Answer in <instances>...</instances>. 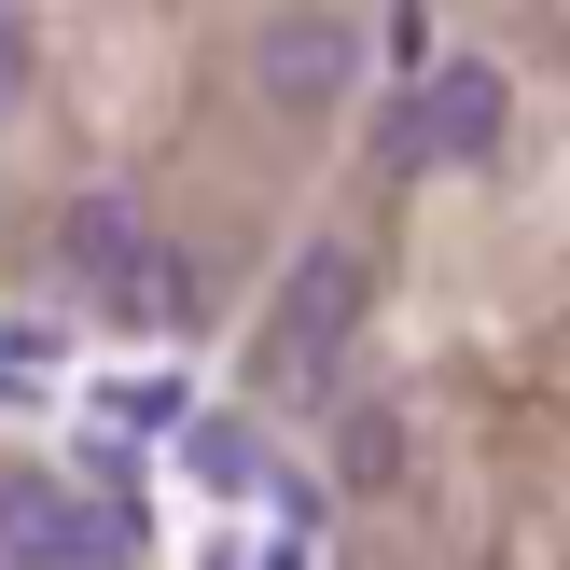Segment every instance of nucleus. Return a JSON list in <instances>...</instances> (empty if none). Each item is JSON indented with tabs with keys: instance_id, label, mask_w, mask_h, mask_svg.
<instances>
[{
	"instance_id": "nucleus-1",
	"label": "nucleus",
	"mask_w": 570,
	"mask_h": 570,
	"mask_svg": "<svg viewBox=\"0 0 570 570\" xmlns=\"http://www.w3.org/2000/svg\"><path fill=\"white\" fill-rule=\"evenodd\" d=\"M501 111H515V83L488 70V56H432L404 98V126H390V154L417 167V181H445V167H488L501 154Z\"/></svg>"
},
{
	"instance_id": "nucleus-2",
	"label": "nucleus",
	"mask_w": 570,
	"mask_h": 570,
	"mask_svg": "<svg viewBox=\"0 0 570 570\" xmlns=\"http://www.w3.org/2000/svg\"><path fill=\"white\" fill-rule=\"evenodd\" d=\"M0 570H126V515L42 473H0Z\"/></svg>"
},
{
	"instance_id": "nucleus-3",
	"label": "nucleus",
	"mask_w": 570,
	"mask_h": 570,
	"mask_svg": "<svg viewBox=\"0 0 570 570\" xmlns=\"http://www.w3.org/2000/svg\"><path fill=\"white\" fill-rule=\"evenodd\" d=\"M362 42H376L362 14H265L250 28V83H265L278 111H334L348 70H362Z\"/></svg>"
},
{
	"instance_id": "nucleus-4",
	"label": "nucleus",
	"mask_w": 570,
	"mask_h": 570,
	"mask_svg": "<svg viewBox=\"0 0 570 570\" xmlns=\"http://www.w3.org/2000/svg\"><path fill=\"white\" fill-rule=\"evenodd\" d=\"M362 334V250L321 237L293 265V293H278V362H306V376H334V348Z\"/></svg>"
},
{
	"instance_id": "nucleus-5",
	"label": "nucleus",
	"mask_w": 570,
	"mask_h": 570,
	"mask_svg": "<svg viewBox=\"0 0 570 570\" xmlns=\"http://www.w3.org/2000/svg\"><path fill=\"white\" fill-rule=\"evenodd\" d=\"M56 250H70V278H83V293H126V278L139 265H154V237H139V195H83V209L70 223H56Z\"/></svg>"
},
{
	"instance_id": "nucleus-6",
	"label": "nucleus",
	"mask_w": 570,
	"mask_h": 570,
	"mask_svg": "<svg viewBox=\"0 0 570 570\" xmlns=\"http://www.w3.org/2000/svg\"><path fill=\"white\" fill-rule=\"evenodd\" d=\"M334 473H348V488H404V417L348 404V417H334Z\"/></svg>"
},
{
	"instance_id": "nucleus-7",
	"label": "nucleus",
	"mask_w": 570,
	"mask_h": 570,
	"mask_svg": "<svg viewBox=\"0 0 570 570\" xmlns=\"http://www.w3.org/2000/svg\"><path fill=\"white\" fill-rule=\"evenodd\" d=\"M181 473H195L209 501H250V488H265V445L223 432V417H195V432H181Z\"/></svg>"
},
{
	"instance_id": "nucleus-8",
	"label": "nucleus",
	"mask_w": 570,
	"mask_h": 570,
	"mask_svg": "<svg viewBox=\"0 0 570 570\" xmlns=\"http://www.w3.org/2000/svg\"><path fill=\"white\" fill-rule=\"evenodd\" d=\"M111 306H126L139 334H195V306H209V293H195V265H181V250H154V265H139Z\"/></svg>"
},
{
	"instance_id": "nucleus-9",
	"label": "nucleus",
	"mask_w": 570,
	"mask_h": 570,
	"mask_svg": "<svg viewBox=\"0 0 570 570\" xmlns=\"http://www.w3.org/2000/svg\"><path fill=\"white\" fill-rule=\"evenodd\" d=\"M98 404H111V432H181V390L167 376H126V390H98Z\"/></svg>"
},
{
	"instance_id": "nucleus-10",
	"label": "nucleus",
	"mask_w": 570,
	"mask_h": 570,
	"mask_svg": "<svg viewBox=\"0 0 570 570\" xmlns=\"http://www.w3.org/2000/svg\"><path fill=\"white\" fill-rule=\"evenodd\" d=\"M265 570H321V529H278V543H265Z\"/></svg>"
},
{
	"instance_id": "nucleus-11",
	"label": "nucleus",
	"mask_w": 570,
	"mask_h": 570,
	"mask_svg": "<svg viewBox=\"0 0 570 570\" xmlns=\"http://www.w3.org/2000/svg\"><path fill=\"white\" fill-rule=\"evenodd\" d=\"M14 83H28V28L0 14V98H14Z\"/></svg>"
}]
</instances>
